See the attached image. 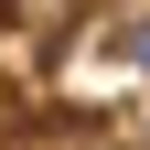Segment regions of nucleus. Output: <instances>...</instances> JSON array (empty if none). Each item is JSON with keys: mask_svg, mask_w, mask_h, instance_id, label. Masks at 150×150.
<instances>
[{"mask_svg": "<svg viewBox=\"0 0 150 150\" xmlns=\"http://www.w3.org/2000/svg\"><path fill=\"white\" fill-rule=\"evenodd\" d=\"M107 43H118V64L150 86V11H118V22H107Z\"/></svg>", "mask_w": 150, "mask_h": 150, "instance_id": "1", "label": "nucleus"}, {"mask_svg": "<svg viewBox=\"0 0 150 150\" xmlns=\"http://www.w3.org/2000/svg\"><path fill=\"white\" fill-rule=\"evenodd\" d=\"M22 11H32V22H64V11H86V0H22Z\"/></svg>", "mask_w": 150, "mask_h": 150, "instance_id": "2", "label": "nucleus"}]
</instances>
